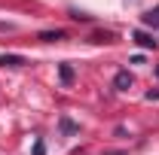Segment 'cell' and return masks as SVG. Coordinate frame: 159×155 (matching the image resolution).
Masks as SVG:
<instances>
[{
    "mask_svg": "<svg viewBox=\"0 0 159 155\" xmlns=\"http://www.w3.org/2000/svg\"><path fill=\"white\" fill-rule=\"evenodd\" d=\"M156 73H159V67H156Z\"/></svg>",
    "mask_w": 159,
    "mask_h": 155,
    "instance_id": "cell-7",
    "label": "cell"
},
{
    "mask_svg": "<svg viewBox=\"0 0 159 155\" xmlns=\"http://www.w3.org/2000/svg\"><path fill=\"white\" fill-rule=\"evenodd\" d=\"M135 43H138V46H144V49H156V40L150 37V34H144V31H135Z\"/></svg>",
    "mask_w": 159,
    "mask_h": 155,
    "instance_id": "cell-3",
    "label": "cell"
},
{
    "mask_svg": "<svg viewBox=\"0 0 159 155\" xmlns=\"http://www.w3.org/2000/svg\"><path fill=\"white\" fill-rule=\"evenodd\" d=\"M0 64H3V67H21V64H25V58H19V55H3V58H0Z\"/></svg>",
    "mask_w": 159,
    "mask_h": 155,
    "instance_id": "cell-4",
    "label": "cell"
},
{
    "mask_svg": "<svg viewBox=\"0 0 159 155\" xmlns=\"http://www.w3.org/2000/svg\"><path fill=\"white\" fill-rule=\"evenodd\" d=\"M58 73H61V82H64V85H70V82H74V70H70V64H61Z\"/></svg>",
    "mask_w": 159,
    "mask_h": 155,
    "instance_id": "cell-5",
    "label": "cell"
},
{
    "mask_svg": "<svg viewBox=\"0 0 159 155\" xmlns=\"http://www.w3.org/2000/svg\"><path fill=\"white\" fill-rule=\"evenodd\" d=\"M64 37V31H43L40 34V40H46V43H52V40H61Z\"/></svg>",
    "mask_w": 159,
    "mask_h": 155,
    "instance_id": "cell-6",
    "label": "cell"
},
{
    "mask_svg": "<svg viewBox=\"0 0 159 155\" xmlns=\"http://www.w3.org/2000/svg\"><path fill=\"white\" fill-rule=\"evenodd\" d=\"M141 21H144L147 27H153V31H156V27H159V6H153V9H147V12L141 15Z\"/></svg>",
    "mask_w": 159,
    "mask_h": 155,
    "instance_id": "cell-2",
    "label": "cell"
},
{
    "mask_svg": "<svg viewBox=\"0 0 159 155\" xmlns=\"http://www.w3.org/2000/svg\"><path fill=\"white\" fill-rule=\"evenodd\" d=\"M132 82H135V79H132L129 70H119L116 76H113V85H116L119 91H129V88H132Z\"/></svg>",
    "mask_w": 159,
    "mask_h": 155,
    "instance_id": "cell-1",
    "label": "cell"
}]
</instances>
